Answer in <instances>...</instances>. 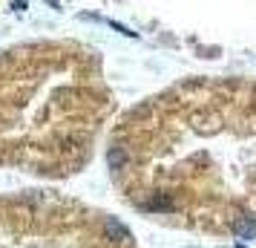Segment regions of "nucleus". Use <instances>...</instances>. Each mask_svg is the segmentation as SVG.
I'll return each instance as SVG.
<instances>
[{"label": "nucleus", "instance_id": "3", "mask_svg": "<svg viewBox=\"0 0 256 248\" xmlns=\"http://www.w3.org/2000/svg\"><path fill=\"white\" fill-rule=\"evenodd\" d=\"M0 248H136L116 216L55 190L0 196Z\"/></svg>", "mask_w": 256, "mask_h": 248}, {"label": "nucleus", "instance_id": "2", "mask_svg": "<svg viewBox=\"0 0 256 248\" xmlns=\"http://www.w3.org/2000/svg\"><path fill=\"white\" fill-rule=\"evenodd\" d=\"M92 55L35 44L0 58V165L66 176L92 156L112 104Z\"/></svg>", "mask_w": 256, "mask_h": 248}, {"label": "nucleus", "instance_id": "1", "mask_svg": "<svg viewBox=\"0 0 256 248\" xmlns=\"http://www.w3.org/2000/svg\"><path fill=\"white\" fill-rule=\"evenodd\" d=\"M110 170L152 219L256 239V81L196 78L147 98L118 121Z\"/></svg>", "mask_w": 256, "mask_h": 248}]
</instances>
